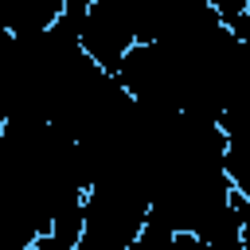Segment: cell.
<instances>
[{"mask_svg":"<svg viewBox=\"0 0 250 250\" xmlns=\"http://www.w3.org/2000/svg\"><path fill=\"white\" fill-rule=\"evenodd\" d=\"M82 51L109 74L121 70L129 47L137 43V20L125 0H94L82 12Z\"/></svg>","mask_w":250,"mask_h":250,"instance_id":"cell-1","label":"cell"}]
</instances>
